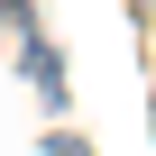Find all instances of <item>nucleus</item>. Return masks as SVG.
Here are the masks:
<instances>
[{"label":"nucleus","mask_w":156,"mask_h":156,"mask_svg":"<svg viewBox=\"0 0 156 156\" xmlns=\"http://www.w3.org/2000/svg\"><path fill=\"white\" fill-rule=\"evenodd\" d=\"M19 64H28L37 101H64V64H55V46H46V37H28V55H19Z\"/></svg>","instance_id":"1"},{"label":"nucleus","mask_w":156,"mask_h":156,"mask_svg":"<svg viewBox=\"0 0 156 156\" xmlns=\"http://www.w3.org/2000/svg\"><path fill=\"white\" fill-rule=\"evenodd\" d=\"M55 156H92V147H83V138H55Z\"/></svg>","instance_id":"2"}]
</instances>
